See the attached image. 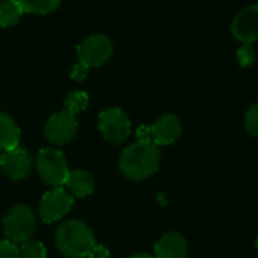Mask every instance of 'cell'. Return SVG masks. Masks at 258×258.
<instances>
[{"label": "cell", "mask_w": 258, "mask_h": 258, "mask_svg": "<svg viewBox=\"0 0 258 258\" xmlns=\"http://www.w3.org/2000/svg\"><path fill=\"white\" fill-rule=\"evenodd\" d=\"M160 165V151L153 142L132 144L119 156V169L121 172L135 181L145 180L156 174Z\"/></svg>", "instance_id": "obj_1"}, {"label": "cell", "mask_w": 258, "mask_h": 258, "mask_svg": "<svg viewBox=\"0 0 258 258\" xmlns=\"http://www.w3.org/2000/svg\"><path fill=\"white\" fill-rule=\"evenodd\" d=\"M92 231L82 221L73 219L62 224L56 233L57 249L70 258H86L95 248Z\"/></svg>", "instance_id": "obj_2"}, {"label": "cell", "mask_w": 258, "mask_h": 258, "mask_svg": "<svg viewBox=\"0 0 258 258\" xmlns=\"http://www.w3.org/2000/svg\"><path fill=\"white\" fill-rule=\"evenodd\" d=\"M36 228V218L30 207L15 206L3 219L6 237L14 243H26L30 240Z\"/></svg>", "instance_id": "obj_3"}, {"label": "cell", "mask_w": 258, "mask_h": 258, "mask_svg": "<svg viewBox=\"0 0 258 258\" xmlns=\"http://www.w3.org/2000/svg\"><path fill=\"white\" fill-rule=\"evenodd\" d=\"M36 169L41 180L53 187L65 184L70 174L65 156L54 148H42L36 159Z\"/></svg>", "instance_id": "obj_4"}, {"label": "cell", "mask_w": 258, "mask_h": 258, "mask_svg": "<svg viewBox=\"0 0 258 258\" xmlns=\"http://www.w3.org/2000/svg\"><path fill=\"white\" fill-rule=\"evenodd\" d=\"M98 128L110 144H122L132 133L128 116L119 107H109L98 116Z\"/></svg>", "instance_id": "obj_5"}, {"label": "cell", "mask_w": 258, "mask_h": 258, "mask_svg": "<svg viewBox=\"0 0 258 258\" xmlns=\"http://www.w3.org/2000/svg\"><path fill=\"white\" fill-rule=\"evenodd\" d=\"M113 45L106 35H89L77 45L79 62L91 67H100L107 62L112 56Z\"/></svg>", "instance_id": "obj_6"}, {"label": "cell", "mask_w": 258, "mask_h": 258, "mask_svg": "<svg viewBox=\"0 0 258 258\" xmlns=\"http://www.w3.org/2000/svg\"><path fill=\"white\" fill-rule=\"evenodd\" d=\"M74 198L63 187H54L47 192L39 203V218L42 222L51 224L62 219L73 207Z\"/></svg>", "instance_id": "obj_7"}, {"label": "cell", "mask_w": 258, "mask_h": 258, "mask_svg": "<svg viewBox=\"0 0 258 258\" xmlns=\"http://www.w3.org/2000/svg\"><path fill=\"white\" fill-rule=\"evenodd\" d=\"M79 122L76 115L62 110L51 115L45 124V138L54 145H65L68 144L77 133Z\"/></svg>", "instance_id": "obj_8"}, {"label": "cell", "mask_w": 258, "mask_h": 258, "mask_svg": "<svg viewBox=\"0 0 258 258\" xmlns=\"http://www.w3.org/2000/svg\"><path fill=\"white\" fill-rule=\"evenodd\" d=\"M233 36L242 44H252L258 39V5L242 9L231 23Z\"/></svg>", "instance_id": "obj_9"}, {"label": "cell", "mask_w": 258, "mask_h": 258, "mask_svg": "<svg viewBox=\"0 0 258 258\" xmlns=\"http://www.w3.org/2000/svg\"><path fill=\"white\" fill-rule=\"evenodd\" d=\"M148 127H150V142H153L154 145H171L180 138L183 132L180 118L171 113L160 116L153 125Z\"/></svg>", "instance_id": "obj_10"}, {"label": "cell", "mask_w": 258, "mask_h": 258, "mask_svg": "<svg viewBox=\"0 0 258 258\" xmlns=\"http://www.w3.org/2000/svg\"><path fill=\"white\" fill-rule=\"evenodd\" d=\"M32 157L24 148H14L2 154L0 168L12 180H21L27 177L32 171Z\"/></svg>", "instance_id": "obj_11"}, {"label": "cell", "mask_w": 258, "mask_h": 258, "mask_svg": "<svg viewBox=\"0 0 258 258\" xmlns=\"http://www.w3.org/2000/svg\"><path fill=\"white\" fill-rule=\"evenodd\" d=\"M187 242L178 233H168L154 246V258H186Z\"/></svg>", "instance_id": "obj_12"}, {"label": "cell", "mask_w": 258, "mask_h": 258, "mask_svg": "<svg viewBox=\"0 0 258 258\" xmlns=\"http://www.w3.org/2000/svg\"><path fill=\"white\" fill-rule=\"evenodd\" d=\"M65 186H67V190L71 195L80 197V198H85V197L91 195L94 192V189H95L92 175L88 171H83V169L70 171V174L67 177V181H65Z\"/></svg>", "instance_id": "obj_13"}, {"label": "cell", "mask_w": 258, "mask_h": 258, "mask_svg": "<svg viewBox=\"0 0 258 258\" xmlns=\"http://www.w3.org/2000/svg\"><path fill=\"white\" fill-rule=\"evenodd\" d=\"M20 144V128L6 113H0V151H9Z\"/></svg>", "instance_id": "obj_14"}, {"label": "cell", "mask_w": 258, "mask_h": 258, "mask_svg": "<svg viewBox=\"0 0 258 258\" xmlns=\"http://www.w3.org/2000/svg\"><path fill=\"white\" fill-rule=\"evenodd\" d=\"M23 12L24 11L18 0H0V27H11L17 24Z\"/></svg>", "instance_id": "obj_15"}, {"label": "cell", "mask_w": 258, "mask_h": 258, "mask_svg": "<svg viewBox=\"0 0 258 258\" xmlns=\"http://www.w3.org/2000/svg\"><path fill=\"white\" fill-rule=\"evenodd\" d=\"M24 12L45 15L56 11L60 5V0H18Z\"/></svg>", "instance_id": "obj_16"}, {"label": "cell", "mask_w": 258, "mask_h": 258, "mask_svg": "<svg viewBox=\"0 0 258 258\" xmlns=\"http://www.w3.org/2000/svg\"><path fill=\"white\" fill-rule=\"evenodd\" d=\"M88 103H89V97L86 92L74 91L65 100V110L73 115H77L79 112H82L88 107Z\"/></svg>", "instance_id": "obj_17"}, {"label": "cell", "mask_w": 258, "mask_h": 258, "mask_svg": "<svg viewBox=\"0 0 258 258\" xmlns=\"http://www.w3.org/2000/svg\"><path fill=\"white\" fill-rule=\"evenodd\" d=\"M21 258H47V249L42 242H26L20 249Z\"/></svg>", "instance_id": "obj_18"}, {"label": "cell", "mask_w": 258, "mask_h": 258, "mask_svg": "<svg viewBox=\"0 0 258 258\" xmlns=\"http://www.w3.org/2000/svg\"><path fill=\"white\" fill-rule=\"evenodd\" d=\"M237 60L242 67H251L255 62V50L252 44H243L237 50Z\"/></svg>", "instance_id": "obj_19"}, {"label": "cell", "mask_w": 258, "mask_h": 258, "mask_svg": "<svg viewBox=\"0 0 258 258\" xmlns=\"http://www.w3.org/2000/svg\"><path fill=\"white\" fill-rule=\"evenodd\" d=\"M245 127L249 135L258 138V103L251 106L245 115Z\"/></svg>", "instance_id": "obj_20"}, {"label": "cell", "mask_w": 258, "mask_h": 258, "mask_svg": "<svg viewBox=\"0 0 258 258\" xmlns=\"http://www.w3.org/2000/svg\"><path fill=\"white\" fill-rule=\"evenodd\" d=\"M0 258H21L17 243L11 242L9 239L0 240Z\"/></svg>", "instance_id": "obj_21"}, {"label": "cell", "mask_w": 258, "mask_h": 258, "mask_svg": "<svg viewBox=\"0 0 258 258\" xmlns=\"http://www.w3.org/2000/svg\"><path fill=\"white\" fill-rule=\"evenodd\" d=\"M88 67L86 65H83L82 62H79L74 68H73V71H71V79H74V80H77V82H82V80H85V77L88 76Z\"/></svg>", "instance_id": "obj_22"}, {"label": "cell", "mask_w": 258, "mask_h": 258, "mask_svg": "<svg viewBox=\"0 0 258 258\" xmlns=\"http://www.w3.org/2000/svg\"><path fill=\"white\" fill-rule=\"evenodd\" d=\"M89 258H109V251L103 245H95V248L92 249Z\"/></svg>", "instance_id": "obj_23"}, {"label": "cell", "mask_w": 258, "mask_h": 258, "mask_svg": "<svg viewBox=\"0 0 258 258\" xmlns=\"http://www.w3.org/2000/svg\"><path fill=\"white\" fill-rule=\"evenodd\" d=\"M128 258H154L153 255H150V254H136V255H132V257Z\"/></svg>", "instance_id": "obj_24"}, {"label": "cell", "mask_w": 258, "mask_h": 258, "mask_svg": "<svg viewBox=\"0 0 258 258\" xmlns=\"http://www.w3.org/2000/svg\"><path fill=\"white\" fill-rule=\"evenodd\" d=\"M255 248H257V251H258V237H257V240H255Z\"/></svg>", "instance_id": "obj_25"}, {"label": "cell", "mask_w": 258, "mask_h": 258, "mask_svg": "<svg viewBox=\"0 0 258 258\" xmlns=\"http://www.w3.org/2000/svg\"><path fill=\"white\" fill-rule=\"evenodd\" d=\"M0 162H2V154H0Z\"/></svg>", "instance_id": "obj_26"}]
</instances>
